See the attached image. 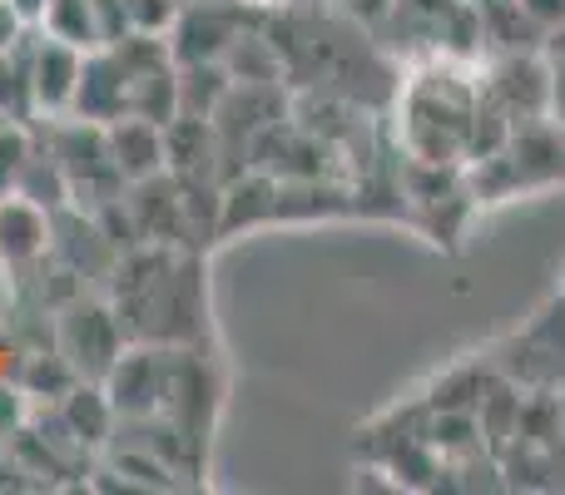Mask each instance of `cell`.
Here are the masks:
<instances>
[{"label":"cell","mask_w":565,"mask_h":495,"mask_svg":"<svg viewBox=\"0 0 565 495\" xmlns=\"http://www.w3.org/2000/svg\"><path fill=\"white\" fill-rule=\"evenodd\" d=\"M30 149H35V144H30L25 125L0 119V198L20 189V174H25V164H30Z\"/></svg>","instance_id":"18"},{"label":"cell","mask_w":565,"mask_h":495,"mask_svg":"<svg viewBox=\"0 0 565 495\" xmlns=\"http://www.w3.org/2000/svg\"><path fill=\"white\" fill-rule=\"evenodd\" d=\"M50 154H55L75 204H85V198L89 204H109V198L125 189L115 159H109L105 125H95V119L75 115V125H60L55 119V129H50Z\"/></svg>","instance_id":"3"},{"label":"cell","mask_w":565,"mask_h":495,"mask_svg":"<svg viewBox=\"0 0 565 495\" xmlns=\"http://www.w3.org/2000/svg\"><path fill=\"white\" fill-rule=\"evenodd\" d=\"M228 89H234V75L224 69V60H214V65H179V115L214 119Z\"/></svg>","instance_id":"13"},{"label":"cell","mask_w":565,"mask_h":495,"mask_svg":"<svg viewBox=\"0 0 565 495\" xmlns=\"http://www.w3.org/2000/svg\"><path fill=\"white\" fill-rule=\"evenodd\" d=\"M10 6H15L20 15L30 20V25H40V20H45V6H50V0H10Z\"/></svg>","instance_id":"26"},{"label":"cell","mask_w":565,"mask_h":495,"mask_svg":"<svg viewBox=\"0 0 565 495\" xmlns=\"http://www.w3.org/2000/svg\"><path fill=\"white\" fill-rule=\"evenodd\" d=\"M392 6H397V0H338V10L348 20H358L362 30H372V35H377L382 25H387V15H392Z\"/></svg>","instance_id":"20"},{"label":"cell","mask_w":565,"mask_h":495,"mask_svg":"<svg viewBox=\"0 0 565 495\" xmlns=\"http://www.w3.org/2000/svg\"><path fill=\"white\" fill-rule=\"evenodd\" d=\"M556 417H561V437H565V397H561V407H556Z\"/></svg>","instance_id":"27"},{"label":"cell","mask_w":565,"mask_h":495,"mask_svg":"<svg viewBox=\"0 0 565 495\" xmlns=\"http://www.w3.org/2000/svg\"><path fill=\"white\" fill-rule=\"evenodd\" d=\"M35 115V95H30V40L10 55H0V119H25Z\"/></svg>","instance_id":"16"},{"label":"cell","mask_w":565,"mask_h":495,"mask_svg":"<svg viewBox=\"0 0 565 495\" xmlns=\"http://www.w3.org/2000/svg\"><path fill=\"white\" fill-rule=\"evenodd\" d=\"M551 119L565 129V60H551Z\"/></svg>","instance_id":"23"},{"label":"cell","mask_w":565,"mask_h":495,"mask_svg":"<svg viewBox=\"0 0 565 495\" xmlns=\"http://www.w3.org/2000/svg\"><path fill=\"white\" fill-rule=\"evenodd\" d=\"M105 139H109V159H115L125 184L164 174V125L139 119V115H119L105 125Z\"/></svg>","instance_id":"11"},{"label":"cell","mask_w":565,"mask_h":495,"mask_svg":"<svg viewBox=\"0 0 565 495\" xmlns=\"http://www.w3.org/2000/svg\"><path fill=\"white\" fill-rule=\"evenodd\" d=\"M40 35L65 40L75 50H105V35H99V10L95 0H50L45 20H40Z\"/></svg>","instance_id":"14"},{"label":"cell","mask_w":565,"mask_h":495,"mask_svg":"<svg viewBox=\"0 0 565 495\" xmlns=\"http://www.w3.org/2000/svg\"><path fill=\"white\" fill-rule=\"evenodd\" d=\"M0 308H6V288H0Z\"/></svg>","instance_id":"29"},{"label":"cell","mask_w":565,"mask_h":495,"mask_svg":"<svg viewBox=\"0 0 565 495\" xmlns=\"http://www.w3.org/2000/svg\"><path fill=\"white\" fill-rule=\"evenodd\" d=\"M268 30L292 85L342 105H382L397 95L402 69L392 65V50L338 6H292L268 20Z\"/></svg>","instance_id":"1"},{"label":"cell","mask_w":565,"mask_h":495,"mask_svg":"<svg viewBox=\"0 0 565 495\" xmlns=\"http://www.w3.org/2000/svg\"><path fill=\"white\" fill-rule=\"evenodd\" d=\"M119 322H125L129 337L139 342H184L199 332V278H194V262L174 258L164 252V244L145 248V252H129L119 262Z\"/></svg>","instance_id":"2"},{"label":"cell","mask_w":565,"mask_h":495,"mask_svg":"<svg viewBox=\"0 0 565 495\" xmlns=\"http://www.w3.org/2000/svg\"><path fill=\"white\" fill-rule=\"evenodd\" d=\"M169 367H174V352H119V362L109 367V377L99 381L115 407V417H154L164 407V391H169Z\"/></svg>","instance_id":"7"},{"label":"cell","mask_w":565,"mask_h":495,"mask_svg":"<svg viewBox=\"0 0 565 495\" xmlns=\"http://www.w3.org/2000/svg\"><path fill=\"white\" fill-rule=\"evenodd\" d=\"M55 248V214L25 194L0 198V268H35Z\"/></svg>","instance_id":"9"},{"label":"cell","mask_w":565,"mask_h":495,"mask_svg":"<svg viewBox=\"0 0 565 495\" xmlns=\"http://www.w3.org/2000/svg\"><path fill=\"white\" fill-rule=\"evenodd\" d=\"M85 69V50L65 45V40H30V95H35V115L65 119L75 105V85Z\"/></svg>","instance_id":"8"},{"label":"cell","mask_w":565,"mask_h":495,"mask_svg":"<svg viewBox=\"0 0 565 495\" xmlns=\"http://www.w3.org/2000/svg\"><path fill=\"white\" fill-rule=\"evenodd\" d=\"M60 411H65L79 446H99L109 421H115V407H109V397L99 391V381H75V387L60 397Z\"/></svg>","instance_id":"15"},{"label":"cell","mask_w":565,"mask_h":495,"mask_svg":"<svg viewBox=\"0 0 565 495\" xmlns=\"http://www.w3.org/2000/svg\"><path fill=\"white\" fill-rule=\"evenodd\" d=\"M481 95L511 129L541 119L551 109V60L541 50H511V55L481 60Z\"/></svg>","instance_id":"4"},{"label":"cell","mask_w":565,"mask_h":495,"mask_svg":"<svg viewBox=\"0 0 565 495\" xmlns=\"http://www.w3.org/2000/svg\"><path fill=\"white\" fill-rule=\"evenodd\" d=\"M184 6H199V0H184Z\"/></svg>","instance_id":"30"},{"label":"cell","mask_w":565,"mask_h":495,"mask_svg":"<svg viewBox=\"0 0 565 495\" xmlns=\"http://www.w3.org/2000/svg\"><path fill=\"white\" fill-rule=\"evenodd\" d=\"M75 381H85V377H79L60 352H50V357H30L25 372H20V391H25V397H65Z\"/></svg>","instance_id":"17"},{"label":"cell","mask_w":565,"mask_h":495,"mask_svg":"<svg viewBox=\"0 0 565 495\" xmlns=\"http://www.w3.org/2000/svg\"><path fill=\"white\" fill-rule=\"evenodd\" d=\"M179 10H184V0H125L129 35H169Z\"/></svg>","instance_id":"19"},{"label":"cell","mask_w":565,"mask_h":495,"mask_svg":"<svg viewBox=\"0 0 565 495\" xmlns=\"http://www.w3.org/2000/svg\"><path fill=\"white\" fill-rule=\"evenodd\" d=\"M70 115L95 119V125H109V119L129 115V79H125V65H119V55L109 45L85 55V69H79Z\"/></svg>","instance_id":"10"},{"label":"cell","mask_w":565,"mask_h":495,"mask_svg":"<svg viewBox=\"0 0 565 495\" xmlns=\"http://www.w3.org/2000/svg\"><path fill=\"white\" fill-rule=\"evenodd\" d=\"M521 6H526V15L541 25V35H546V30H556L565 20V0H521Z\"/></svg>","instance_id":"22"},{"label":"cell","mask_w":565,"mask_h":495,"mask_svg":"<svg viewBox=\"0 0 565 495\" xmlns=\"http://www.w3.org/2000/svg\"><path fill=\"white\" fill-rule=\"evenodd\" d=\"M30 30H35V25H30V20L20 15V10L10 6V0H0V55H10V50L25 45Z\"/></svg>","instance_id":"21"},{"label":"cell","mask_w":565,"mask_h":495,"mask_svg":"<svg viewBox=\"0 0 565 495\" xmlns=\"http://www.w3.org/2000/svg\"><path fill=\"white\" fill-rule=\"evenodd\" d=\"M477 10H481V45H487V55L541 50V40H546L521 0H477Z\"/></svg>","instance_id":"12"},{"label":"cell","mask_w":565,"mask_h":495,"mask_svg":"<svg viewBox=\"0 0 565 495\" xmlns=\"http://www.w3.org/2000/svg\"><path fill=\"white\" fill-rule=\"evenodd\" d=\"M298 6H338V0H298Z\"/></svg>","instance_id":"28"},{"label":"cell","mask_w":565,"mask_h":495,"mask_svg":"<svg viewBox=\"0 0 565 495\" xmlns=\"http://www.w3.org/2000/svg\"><path fill=\"white\" fill-rule=\"evenodd\" d=\"M541 55L546 60H565V20L556 30H546V40H541Z\"/></svg>","instance_id":"25"},{"label":"cell","mask_w":565,"mask_h":495,"mask_svg":"<svg viewBox=\"0 0 565 495\" xmlns=\"http://www.w3.org/2000/svg\"><path fill=\"white\" fill-rule=\"evenodd\" d=\"M125 347H129V332H125V322H119V312L105 308V302L79 298V302H70V312L60 318V357L85 381H105Z\"/></svg>","instance_id":"5"},{"label":"cell","mask_w":565,"mask_h":495,"mask_svg":"<svg viewBox=\"0 0 565 495\" xmlns=\"http://www.w3.org/2000/svg\"><path fill=\"white\" fill-rule=\"evenodd\" d=\"M238 6H244L248 15H258V20H274V15H282V10L298 6V0H238Z\"/></svg>","instance_id":"24"},{"label":"cell","mask_w":565,"mask_h":495,"mask_svg":"<svg viewBox=\"0 0 565 495\" xmlns=\"http://www.w3.org/2000/svg\"><path fill=\"white\" fill-rule=\"evenodd\" d=\"M254 20L258 15H248L238 0H199V6H184L164 35L169 55H174V65H214V60L228 55V45Z\"/></svg>","instance_id":"6"}]
</instances>
